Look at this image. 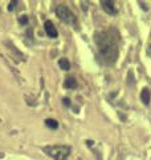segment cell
<instances>
[{
  "instance_id": "6da1fadb",
  "label": "cell",
  "mask_w": 151,
  "mask_h": 160,
  "mask_svg": "<svg viewBox=\"0 0 151 160\" xmlns=\"http://www.w3.org/2000/svg\"><path fill=\"white\" fill-rule=\"evenodd\" d=\"M98 51L106 64H114L118 58V32L115 29L98 31L94 35Z\"/></svg>"
},
{
  "instance_id": "7a4b0ae2",
  "label": "cell",
  "mask_w": 151,
  "mask_h": 160,
  "mask_svg": "<svg viewBox=\"0 0 151 160\" xmlns=\"http://www.w3.org/2000/svg\"><path fill=\"white\" fill-rule=\"evenodd\" d=\"M43 151L49 155L50 158L54 160H66V158L70 153V147L69 146H49L44 147Z\"/></svg>"
},
{
  "instance_id": "3957f363",
  "label": "cell",
  "mask_w": 151,
  "mask_h": 160,
  "mask_svg": "<svg viewBox=\"0 0 151 160\" xmlns=\"http://www.w3.org/2000/svg\"><path fill=\"white\" fill-rule=\"evenodd\" d=\"M56 13H57V16L60 18V20H62L64 23L72 24V26H74V24H76V16H74V13L70 11V9L66 6H64V4H61V6H58L56 8Z\"/></svg>"
},
{
  "instance_id": "277c9868",
  "label": "cell",
  "mask_w": 151,
  "mask_h": 160,
  "mask_svg": "<svg viewBox=\"0 0 151 160\" xmlns=\"http://www.w3.org/2000/svg\"><path fill=\"white\" fill-rule=\"evenodd\" d=\"M101 6H102L103 11L109 13V15H115L117 13V8H115V3L112 0H102L101 2Z\"/></svg>"
},
{
  "instance_id": "5b68a950",
  "label": "cell",
  "mask_w": 151,
  "mask_h": 160,
  "mask_svg": "<svg viewBox=\"0 0 151 160\" xmlns=\"http://www.w3.org/2000/svg\"><path fill=\"white\" fill-rule=\"evenodd\" d=\"M44 27H45V32H47L48 38H52V39H56V38H57L58 32H57L56 27H54V24L50 22V20H47V22H45Z\"/></svg>"
},
{
  "instance_id": "8992f818",
  "label": "cell",
  "mask_w": 151,
  "mask_h": 160,
  "mask_svg": "<svg viewBox=\"0 0 151 160\" xmlns=\"http://www.w3.org/2000/svg\"><path fill=\"white\" fill-rule=\"evenodd\" d=\"M150 99H151V91L149 88H143L142 92H140V100L144 106H149L150 104Z\"/></svg>"
},
{
  "instance_id": "52a82bcc",
  "label": "cell",
  "mask_w": 151,
  "mask_h": 160,
  "mask_svg": "<svg viewBox=\"0 0 151 160\" xmlns=\"http://www.w3.org/2000/svg\"><path fill=\"white\" fill-rule=\"evenodd\" d=\"M64 87L65 88H69V89L77 88V80H76L73 76L66 78V79H65V82H64Z\"/></svg>"
},
{
  "instance_id": "ba28073f",
  "label": "cell",
  "mask_w": 151,
  "mask_h": 160,
  "mask_svg": "<svg viewBox=\"0 0 151 160\" xmlns=\"http://www.w3.org/2000/svg\"><path fill=\"white\" fill-rule=\"evenodd\" d=\"M58 66H60V68H61V69H64V71H69V69H70V63H69V60L65 59V58H62V59L58 60Z\"/></svg>"
},
{
  "instance_id": "9c48e42d",
  "label": "cell",
  "mask_w": 151,
  "mask_h": 160,
  "mask_svg": "<svg viewBox=\"0 0 151 160\" xmlns=\"http://www.w3.org/2000/svg\"><path fill=\"white\" fill-rule=\"evenodd\" d=\"M45 126L49 127L50 129H57L58 128V122L54 119H47L45 120Z\"/></svg>"
},
{
  "instance_id": "30bf717a",
  "label": "cell",
  "mask_w": 151,
  "mask_h": 160,
  "mask_svg": "<svg viewBox=\"0 0 151 160\" xmlns=\"http://www.w3.org/2000/svg\"><path fill=\"white\" fill-rule=\"evenodd\" d=\"M19 23L21 24V26L27 24V23H28V16H27V15H21V16L19 18Z\"/></svg>"
},
{
  "instance_id": "8fae6325",
  "label": "cell",
  "mask_w": 151,
  "mask_h": 160,
  "mask_svg": "<svg viewBox=\"0 0 151 160\" xmlns=\"http://www.w3.org/2000/svg\"><path fill=\"white\" fill-rule=\"evenodd\" d=\"M15 4H16V2H11V3H9V7H8L9 11H12V9L15 8Z\"/></svg>"
},
{
  "instance_id": "7c38bea8",
  "label": "cell",
  "mask_w": 151,
  "mask_h": 160,
  "mask_svg": "<svg viewBox=\"0 0 151 160\" xmlns=\"http://www.w3.org/2000/svg\"><path fill=\"white\" fill-rule=\"evenodd\" d=\"M62 102H64V106H70V100H69L68 98H65Z\"/></svg>"
},
{
  "instance_id": "4fadbf2b",
  "label": "cell",
  "mask_w": 151,
  "mask_h": 160,
  "mask_svg": "<svg viewBox=\"0 0 151 160\" xmlns=\"http://www.w3.org/2000/svg\"><path fill=\"white\" fill-rule=\"evenodd\" d=\"M149 53L151 55V44H150V47H149Z\"/></svg>"
}]
</instances>
